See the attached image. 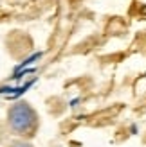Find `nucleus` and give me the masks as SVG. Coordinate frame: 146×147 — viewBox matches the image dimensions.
Here are the masks:
<instances>
[{"instance_id":"nucleus-1","label":"nucleus","mask_w":146,"mask_h":147,"mask_svg":"<svg viewBox=\"0 0 146 147\" xmlns=\"http://www.w3.org/2000/svg\"><path fill=\"white\" fill-rule=\"evenodd\" d=\"M7 124L16 135L24 138H31L36 135L40 126V119L36 109L25 100H18L7 111Z\"/></svg>"},{"instance_id":"nucleus-2","label":"nucleus","mask_w":146,"mask_h":147,"mask_svg":"<svg viewBox=\"0 0 146 147\" xmlns=\"http://www.w3.org/2000/svg\"><path fill=\"white\" fill-rule=\"evenodd\" d=\"M9 147H33L29 142H24V140H20V142H14V144H11Z\"/></svg>"}]
</instances>
